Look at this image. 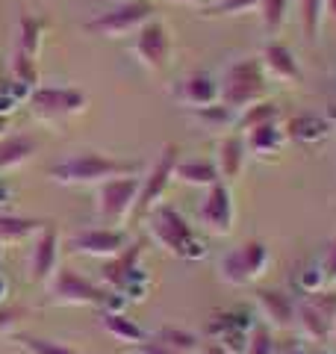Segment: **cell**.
Returning a JSON list of instances; mask_svg holds the SVG:
<instances>
[{"instance_id":"cell-32","label":"cell","mask_w":336,"mask_h":354,"mask_svg":"<svg viewBox=\"0 0 336 354\" xmlns=\"http://www.w3.org/2000/svg\"><path fill=\"white\" fill-rule=\"evenodd\" d=\"M298 15H301V27H304L307 41H316L324 21V0H298Z\"/></svg>"},{"instance_id":"cell-41","label":"cell","mask_w":336,"mask_h":354,"mask_svg":"<svg viewBox=\"0 0 336 354\" xmlns=\"http://www.w3.org/2000/svg\"><path fill=\"white\" fill-rule=\"evenodd\" d=\"M328 121L336 124V97H330V104H328Z\"/></svg>"},{"instance_id":"cell-15","label":"cell","mask_w":336,"mask_h":354,"mask_svg":"<svg viewBox=\"0 0 336 354\" xmlns=\"http://www.w3.org/2000/svg\"><path fill=\"white\" fill-rule=\"evenodd\" d=\"M212 162H216V169H218L221 183L230 186L233 180H239L245 165H248V142H245V133H239V130L224 133L216 145V160Z\"/></svg>"},{"instance_id":"cell-22","label":"cell","mask_w":336,"mask_h":354,"mask_svg":"<svg viewBox=\"0 0 336 354\" xmlns=\"http://www.w3.org/2000/svg\"><path fill=\"white\" fill-rule=\"evenodd\" d=\"M286 130H280L277 127V121L274 124H263V127H254L245 133V142H248V153H254V157H260V160H268L272 153H280V148L286 145Z\"/></svg>"},{"instance_id":"cell-30","label":"cell","mask_w":336,"mask_h":354,"mask_svg":"<svg viewBox=\"0 0 336 354\" xmlns=\"http://www.w3.org/2000/svg\"><path fill=\"white\" fill-rule=\"evenodd\" d=\"M9 71H12V80L24 88H36L39 86V65H36V57H30L21 48L12 50V59H9Z\"/></svg>"},{"instance_id":"cell-18","label":"cell","mask_w":336,"mask_h":354,"mask_svg":"<svg viewBox=\"0 0 336 354\" xmlns=\"http://www.w3.org/2000/svg\"><path fill=\"white\" fill-rule=\"evenodd\" d=\"M171 97L177 104H183L186 109H200V106L218 104V80H212L204 71H195L174 86Z\"/></svg>"},{"instance_id":"cell-10","label":"cell","mask_w":336,"mask_h":354,"mask_svg":"<svg viewBox=\"0 0 336 354\" xmlns=\"http://www.w3.org/2000/svg\"><path fill=\"white\" fill-rule=\"evenodd\" d=\"M133 57H136L148 71H165L168 62H171V50H174V41H171V30H168L165 21L160 18H151L148 24H142L136 32H133Z\"/></svg>"},{"instance_id":"cell-35","label":"cell","mask_w":336,"mask_h":354,"mask_svg":"<svg viewBox=\"0 0 336 354\" xmlns=\"http://www.w3.org/2000/svg\"><path fill=\"white\" fill-rule=\"evenodd\" d=\"M245 354H274V339L268 328H254L248 337V346H245Z\"/></svg>"},{"instance_id":"cell-1","label":"cell","mask_w":336,"mask_h":354,"mask_svg":"<svg viewBox=\"0 0 336 354\" xmlns=\"http://www.w3.org/2000/svg\"><path fill=\"white\" fill-rule=\"evenodd\" d=\"M139 174V162L106 157L100 151H77L68 160L56 162L48 169V177L59 186H100L112 177Z\"/></svg>"},{"instance_id":"cell-12","label":"cell","mask_w":336,"mask_h":354,"mask_svg":"<svg viewBox=\"0 0 336 354\" xmlns=\"http://www.w3.org/2000/svg\"><path fill=\"white\" fill-rule=\"evenodd\" d=\"M177 153H180V151H177V145H165V148L160 151V157H156L153 169L144 174V177H142V183H139V201H136V213H133V216L144 218L156 204H162L160 198L165 195L168 183L174 180V162H177Z\"/></svg>"},{"instance_id":"cell-20","label":"cell","mask_w":336,"mask_h":354,"mask_svg":"<svg viewBox=\"0 0 336 354\" xmlns=\"http://www.w3.org/2000/svg\"><path fill=\"white\" fill-rule=\"evenodd\" d=\"M97 325H100V330H106L112 339L127 342V346H139V342H148V334H144V328L136 322V319L124 316L121 310H104V313L97 316Z\"/></svg>"},{"instance_id":"cell-14","label":"cell","mask_w":336,"mask_h":354,"mask_svg":"<svg viewBox=\"0 0 336 354\" xmlns=\"http://www.w3.org/2000/svg\"><path fill=\"white\" fill-rule=\"evenodd\" d=\"M56 269H59V234H56L53 225H44L36 234V242H32L30 251V281L48 286Z\"/></svg>"},{"instance_id":"cell-33","label":"cell","mask_w":336,"mask_h":354,"mask_svg":"<svg viewBox=\"0 0 336 354\" xmlns=\"http://www.w3.org/2000/svg\"><path fill=\"white\" fill-rule=\"evenodd\" d=\"M15 342L27 354H80L77 348L65 346V342H56V339H44V337H30V334H18Z\"/></svg>"},{"instance_id":"cell-5","label":"cell","mask_w":336,"mask_h":354,"mask_svg":"<svg viewBox=\"0 0 336 354\" xmlns=\"http://www.w3.org/2000/svg\"><path fill=\"white\" fill-rule=\"evenodd\" d=\"M139 183H142L139 174H124L97 186L95 209H97V218L106 227H124L127 218H133L136 201H139Z\"/></svg>"},{"instance_id":"cell-42","label":"cell","mask_w":336,"mask_h":354,"mask_svg":"<svg viewBox=\"0 0 336 354\" xmlns=\"http://www.w3.org/2000/svg\"><path fill=\"white\" fill-rule=\"evenodd\" d=\"M174 3H212V0H174Z\"/></svg>"},{"instance_id":"cell-17","label":"cell","mask_w":336,"mask_h":354,"mask_svg":"<svg viewBox=\"0 0 336 354\" xmlns=\"http://www.w3.org/2000/svg\"><path fill=\"white\" fill-rule=\"evenodd\" d=\"M260 62L265 74L272 77L277 83H286V86H295L304 80V74H301V65L295 59V53L286 48L283 41H265V48L260 50Z\"/></svg>"},{"instance_id":"cell-21","label":"cell","mask_w":336,"mask_h":354,"mask_svg":"<svg viewBox=\"0 0 336 354\" xmlns=\"http://www.w3.org/2000/svg\"><path fill=\"white\" fill-rule=\"evenodd\" d=\"M36 151H39V142L32 139L30 133H9V136H0V171L21 169Z\"/></svg>"},{"instance_id":"cell-40","label":"cell","mask_w":336,"mask_h":354,"mask_svg":"<svg viewBox=\"0 0 336 354\" xmlns=\"http://www.w3.org/2000/svg\"><path fill=\"white\" fill-rule=\"evenodd\" d=\"M324 18L336 21V0H324Z\"/></svg>"},{"instance_id":"cell-34","label":"cell","mask_w":336,"mask_h":354,"mask_svg":"<svg viewBox=\"0 0 336 354\" xmlns=\"http://www.w3.org/2000/svg\"><path fill=\"white\" fill-rule=\"evenodd\" d=\"M260 6V0H216L207 6L204 15H242V12H254Z\"/></svg>"},{"instance_id":"cell-4","label":"cell","mask_w":336,"mask_h":354,"mask_svg":"<svg viewBox=\"0 0 336 354\" xmlns=\"http://www.w3.org/2000/svg\"><path fill=\"white\" fill-rule=\"evenodd\" d=\"M272 266V248L263 239H245L236 248H230L218 263V274L230 286H248L260 281Z\"/></svg>"},{"instance_id":"cell-2","label":"cell","mask_w":336,"mask_h":354,"mask_svg":"<svg viewBox=\"0 0 336 354\" xmlns=\"http://www.w3.org/2000/svg\"><path fill=\"white\" fill-rule=\"evenodd\" d=\"M151 239L162 251L174 254L180 260H198L204 257V242H198L195 227L186 221L183 213H177L171 204H156L148 216H144Z\"/></svg>"},{"instance_id":"cell-23","label":"cell","mask_w":336,"mask_h":354,"mask_svg":"<svg viewBox=\"0 0 336 354\" xmlns=\"http://www.w3.org/2000/svg\"><path fill=\"white\" fill-rule=\"evenodd\" d=\"M174 177L186 186H204V189L221 180L212 160H183V162L177 160L174 162Z\"/></svg>"},{"instance_id":"cell-19","label":"cell","mask_w":336,"mask_h":354,"mask_svg":"<svg viewBox=\"0 0 336 354\" xmlns=\"http://www.w3.org/2000/svg\"><path fill=\"white\" fill-rule=\"evenodd\" d=\"M256 307L272 322V328H292L295 325V298L283 290H256Z\"/></svg>"},{"instance_id":"cell-25","label":"cell","mask_w":336,"mask_h":354,"mask_svg":"<svg viewBox=\"0 0 336 354\" xmlns=\"http://www.w3.org/2000/svg\"><path fill=\"white\" fill-rule=\"evenodd\" d=\"M189 113H192V118L198 121L200 127L216 130V133L236 130V118H239V113H233V109L224 106L221 101L218 104H209V106H200V109H189Z\"/></svg>"},{"instance_id":"cell-8","label":"cell","mask_w":336,"mask_h":354,"mask_svg":"<svg viewBox=\"0 0 336 354\" xmlns=\"http://www.w3.org/2000/svg\"><path fill=\"white\" fill-rule=\"evenodd\" d=\"M30 113L41 121H65L86 113L88 95L74 86H36L27 97Z\"/></svg>"},{"instance_id":"cell-31","label":"cell","mask_w":336,"mask_h":354,"mask_svg":"<svg viewBox=\"0 0 336 354\" xmlns=\"http://www.w3.org/2000/svg\"><path fill=\"white\" fill-rule=\"evenodd\" d=\"M148 339L160 342V346L171 348V351H180V354H198V348H200V339L195 334H189V330H177V328H162Z\"/></svg>"},{"instance_id":"cell-9","label":"cell","mask_w":336,"mask_h":354,"mask_svg":"<svg viewBox=\"0 0 336 354\" xmlns=\"http://www.w3.org/2000/svg\"><path fill=\"white\" fill-rule=\"evenodd\" d=\"M295 325L312 342H328L336 337V290L310 292L295 301Z\"/></svg>"},{"instance_id":"cell-36","label":"cell","mask_w":336,"mask_h":354,"mask_svg":"<svg viewBox=\"0 0 336 354\" xmlns=\"http://www.w3.org/2000/svg\"><path fill=\"white\" fill-rule=\"evenodd\" d=\"M30 310L27 307H21V304H12V307H0V337H6V334H12V328L18 322H24Z\"/></svg>"},{"instance_id":"cell-29","label":"cell","mask_w":336,"mask_h":354,"mask_svg":"<svg viewBox=\"0 0 336 354\" xmlns=\"http://www.w3.org/2000/svg\"><path fill=\"white\" fill-rule=\"evenodd\" d=\"M41 36H44V21L24 12L18 18V48L30 53V57H36L39 48H41Z\"/></svg>"},{"instance_id":"cell-27","label":"cell","mask_w":336,"mask_h":354,"mask_svg":"<svg viewBox=\"0 0 336 354\" xmlns=\"http://www.w3.org/2000/svg\"><path fill=\"white\" fill-rule=\"evenodd\" d=\"M280 118V106L277 101H260V104H251L248 109H242L239 118H236V130L239 133H248L254 127H263V124H274Z\"/></svg>"},{"instance_id":"cell-24","label":"cell","mask_w":336,"mask_h":354,"mask_svg":"<svg viewBox=\"0 0 336 354\" xmlns=\"http://www.w3.org/2000/svg\"><path fill=\"white\" fill-rule=\"evenodd\" d=\"M330 121L328 118H319V115H298L289 121V130L286 136L289 139H298V142H307V145H316V142H324L330 136Z\"/></svg>"},{"instance_id":"cell-3","label":"cell","mask_w":336,"mask_h":354,"mask_svg":"<svg viewBox=\"0 0 336 354\" xmlns=\"http://www.w3.org/2000/svg\"><path fill=\"white\" fill-rule=\"evenodd\" d=\"M268 97V74L260 57H242L227 65V71L218 80V101L230 106L233 113H242L251 104H260Z\"/></svg>"},{"instance_id":"cell-38","label":"cell","mask_w":336,"mask_h":354,"mask_svg":"<svg viewBox=\"0 0 336 354\" xmlns=\"http://www.w3.org/2000/svg\"><path fill=\"white\" fill-rule=\"evenodd\" d=\"M133 354H180V351H171V348H165L160 346V342H139V346H133Z\"/></svg>"},{"instance_id":"cell-6","label":"cell","mask_w":336,"mask_h":354,"mask_svg":"<svg viewBox=\"0 0 336 354\" xmlns=\"http://www.w3.org/2000/svg\"><path fill=\"white\" fill-rule=\"evenodd\" d=\"M48 295H50V304H62V307H106L109 304L106 286L83 278L74 269H56V274L48 281Z\"/></svg>"},{"instance_id":"cell-16","label":"cell","mask_w":336,"mask_h":354,"mask_svg":"<svg viewBox=\"0 0 336 354\" xmlns=\"http://www.w3.org/2000/svg\"><path fill=\"white\" fill-rule=\"evenodd\" d=\"M144 245L142 242H133V245H127L121 254H115V257L104 260V269H100V281H104V286H109V290H118V292H127L133 290V278H136V263L142 257Z\"/></svg>"},{"instance_id":"cell-37","label":"cell","mask_w":336,"mask_h":354,"mask_svg":"<svg viewBox=\"0 0 336 354\" xmlns=\"http://www.w3.org/2000/svg\"><path fill=\"white\" fill-rule=\"evenodd\" d=\"M319 269L324 274V286H336V236L328 242V248H324Z\"/></svg>"},{"instance_id":"cell-39","label":"cell","mask_w":336,"mask_h":354,"mask_svg":"<svg viewBox=\"0 0 336 354\" xmlns=\"http://www.w3.org/2000/svg\"><path fill=\"white\" fill-rule=\"evenodd\" d=\"M198 354H230L227 348L221 346L218 339H207V342H200V348H198Z\"/></svg>"},{"instance_id":"cell-28","label":"cell","mask_w":336,"mask_h":354,"mask_svg":"<svg viewBox=\"0 0 336 354\" xmlns=\"http://www.w3.org/2000/svg\"><path fill=\"white\" fill-rule=\"evenodd\" d=\"M289 3H292V0H260L256 15H260L265 36H277V32L283 30L286 15H289Z\"/></svg>"},{"instance_id":"cell-43","label":"cell","mask_w":336,"mask_h":354,"mask_svg":"<svg viewBox=\"0 0 336 354\" xmlns=\"http://www.w3.org/2000/svg\"><path fill=\"white\" fill-rule=\"evenodd\" d=\"M333 339H336V337H333Z\"/></svg>"},{"instance_id":"cell-7","label":"cell","mask_w":336,"mask_h":354,"mask_svg":"<svg viewBox=\"0 0 336 354\" xmlns=\"http://www.w3.org/2000/svg\"><path fill=\"white\" fill-rule=\"evenodd\" d=\"M153 12L156 9L151 0H124V3L88 18L86 30L95 32V36H104V39H124V36H133L142 24H148Z\"/></svg>"},{"instance_id":"cell-13","label":"cell","mask_w":336,"mask_h":354,"mask_svg":"<svg viewBox=\"0 0 336 354\" xmlns=\"http://www.w3.org/2000/svg\"><path fill=\"white\" fill-rule=\"evenodd\" d=\"M130 245V236L124 227H86L77 230L68 239V248L74 254H83V257H97V260H109L121 254Z\"/></svg>"},{"instance_id":"cell-26","label":"cell","mask_w":336,"mask_h":354,"mask_svg":"<svg viewBox=\"0 0 336 354\" xmlns=\"http://www.w3.org/2000/svg\"><path fill=\"white\" fill-rule=\"evenodd\" d=\"M48 225L41 218H24L12 213H0V242H21L27 236H36L39 230Z\"/></svg>"},{"instance_id":"cell-11","label":"cell","mask_w":336,"mask_h":354,"mask_svg":"<svg viewBox=\"0 0 336 354\" xmlns=\"http://www.w3.org/2000/svg\"><path fill=\"white\" fill-rule=\"evenodd\" d=\"M233 221H236V207H233V192L227 183L207 186V195L198 207V225L216 236L233 234Z\"/></svg>"}]
</instances>
